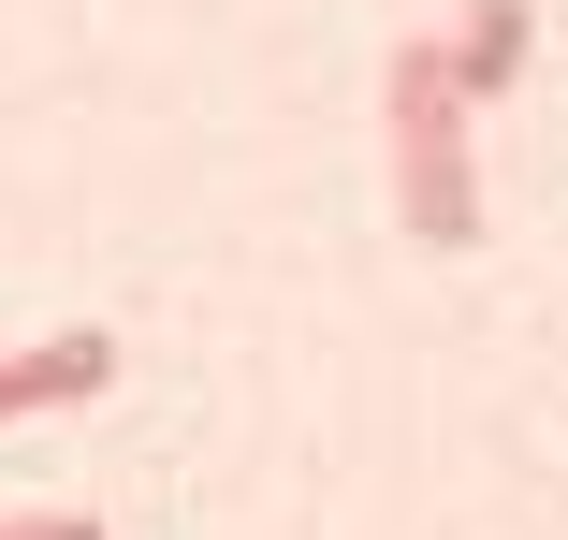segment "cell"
Instances as JSON below:
<instances>
[{"label":"cell","mask_w":568,"mask_h":540,"mask_svg":"<svg viewBox=\"0 0 568 540\" xmlns=\"http://www.w3.org/2000/svg\"><path fill=\"white\" fill-rule=\"evenodd\" d=\"M394 220L408 249H481V118L437 44H394Z\"/></svg>","instance_id":"cell-1"},{"label":"cell","mask_w":568,"mask_h":540,"mask_svg":"<svg viewBox=\"0 0 568 540\" xmlns=\"http://www.w3.org/2000/svg\"><path fill=\"white\" fill-rule=\"evenodd\" d=\"M437 59H452V88H467V118H481V102H510V88H525V0H481Z\"/></svg>","instance_id":"cell-3"},{"label":"cell","mask_w":568,"mask_h":540,"mask_svg":"<svg viewBox=\"0 0 568 540\" xmlns=\"http://www.w3.org/2000/svg\"><path fill=\"white\" fill-rule=\"evenodd\" d=\"M102 380H118V337H44V351H0V423H30V409H88Z\"/></svg>","instance_id":"cell-2"},{"label":"cell","mask_w":568,"mask_h":540,"mask_svg":"<svg viewBox=\"0 0 568 540\" xmlns=\"http://www.w3.org/2000/svg\"><path fill=\"white\" fill-rule=\"evenodd\" d=\"M0 540H102L88 511H0Z\"/></svg>","instance_id":"cell-4"}]
</instances>
